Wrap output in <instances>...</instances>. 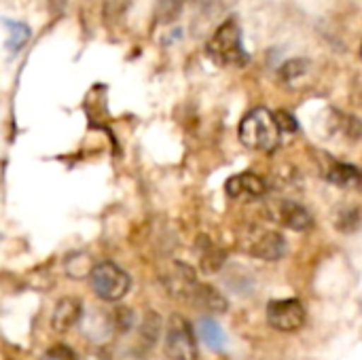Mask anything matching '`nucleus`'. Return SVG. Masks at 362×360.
I'll use <instances>...</instances> for the list:
<instances>
[{
	"mask_svg": "<svg viewBox=\"0 0 362 360\" xmlns=\"http://www.w3.org/2000/svg\"><path fill=\"white\" fill-rule=\"evenodd\" d=\"M132 312L129 310H119L117 312V325H119V329H123V331H127L129 329V325H132Z\"/></svg>",
	"mask_w": 362,
	"mask_h": 360,
	"instance_id": "nucleus-23",
	"label": "nucleus"
},
{
	"mask_svg": "<svg viewBox=\"0 0 362 360\" xmlns=\"http://www.w3.org/2000/svg\"><path fill=\"white\" fill-rule=\"evenodd\" d=\"M40 360H76V356L68 346H53L42 354Z\"/></svg>",
	"mask_w": 362,
	"mask_h": 360,
	"instance_id": "nucleus-22",
	"label": "nucleus"
},
{
	"mask_svg": "<svg viewBox=\"0 0 362 360\" xmlns=\"http://www.w3.org/2000/svg\"><path fill=\"white\" fill-rule=\"evenodd\" d=\"M83 316V303L81 299L74 297H64L55 303L53 316H51V329L55 333H66L70 331L74 325H78Z\"/></svg>",
	"mask_w": 362,
	"mask_h": 360,
	"instance_id": "nucleus-10",
	"label": "nucleus"
},
{
	"mask_svg": "<svg viewBox=\"0 0 362 360\" xmlns=\"http://www.w3.org/2000/svg\"><path fill=\"white\" fill-rule=\"evenodd\" d=\"M267 323L282 333L299 331L305 325V308L297 299H280L267 306Z\"/></svg>",
	"mask_w": 362,
	"mask_h": 360,
	"instance_id": "nucleus-6",
	"label": "nucleus"
},
{
	"mask_svg": "<svg viewBox=\"0 0 362 360\" xmlns=\"http://www.w3.org/2000/svg\"><path fill=\"white\" fill-rule=\"evenodd\" d=\"M274 119H276V125H278L280 134H282V132H286V134H295V132L299 129L297 119H295L291 112H286V110H278V112H274Z\"/></svg>",
	"mask_w": 362,
	"mask_h": 360,
	"instance_id": "nucleus-20",
	"label": "nucleus"
},
{
	"mask_svg": "<svg viewBox=\"0 0 362 360\" xmlns=\"http://www.w3.org/2000/svg\"><path fill=\"white\" fill-rule=\"evenodd\" d=\"M242 248L263 261H278L286 255V240L282 233L272 231V229H261L252 227L246 231L242 240Z\"/></svg>",
	"mask_w": 362,
	"mask_h": 360,
	"instance_id": "nucleus-4",
	"label": "nucleus"
},
{
	"mask_svg": "<svg viewBox=\"0 0 362 360\" xmlns=\"http://www.w3.org/2000/svg\"><path fill=\"white\" fill-rule=\"evenodd\" d=\"M182 11V0H159L157 2V19L159 23H172Z\"/></svg>",
	"mask_w": 362,
	"mask_h": 360,
	"instance_id": "nucleus-19",
	"label": "nucleus"
},
{
	"mask_svg": "<svg viewBox=\"0 0 362 360\" xmlns=\"http://www.w3.org/2000/svg\"><path fill=\"white\" fill-rule=\"evenodd\" d=\"M206 53L221 68H227V66H244L246 64L248 55L244 51L242 30H240V25H238L235 19H227V21H223L218 25V30L214 32V36L208 40Z\"/></svg>",
	"mask_w": 362,
	"mask_h": 360,
	"instance_id": "nucleus-2",
	"label": "nucleus"
},
{
	"mask_svg": "<svg viewBox=\"0 0 362 360\" xmlns=\"http://www.w3.org/2000/svg\"><path fill=\"white\" fill-rule=\"evenodd\" d=\"M335 227L341 233H354L361 227V210H358V206H344L337 212Z\"/></svg>",
	"mask_w": 362,
	"mask_h": 360,
	"instance_id": "nucleus-14",
	"label": "nucleus"
},
{
	"mask_svg": "<svg viewBox=\"0 0 362 360\" xmlns=\"http://www.w3.org/2000/svg\"><path fill=\"white\" fill-rule=\"evenodd\" d=\"M159 333V318L155 314H148L146 323L142 325V339L146 342V346H153V342L157 339Z\"/></svg>",
	"mask_w": 362,
	"mask_h": 360,
	"instance_id": "nucleus-21",
	"label": "nucleus"
},
{
	"mask_svg": "<svg viewBox=\"0 0 362 360\" xmlns=\"http://www.w3.org/2000/svg\"><path fill=\"white\" fill-rule=\"evenodd\" d=\"M163 284L172 297L187 299V301H193V297L199 289V282H197L193 269L182 263H174L172 269H168L163 274Z\"/></svg>",
	"mask_w": 362,
	"mask_h": 360,
	"instance_id": "nucleus-7",
	"label": "nucleus"
},
{
	"mask_svg": "<svg viewBox=\"0 0 362 360\" xmlns=\"http://www.w3.org/2000/svg\"><path fill=\"white\" fill-rule=\"evenodd\" d=\"M308 68H310L308 59H288V62L278 70V76H280L282 83H293V81L301 79V76L308 72Z\"/></svg>",
	"mask_w": 362,
	"mask_h": 360,
	"instance_id": "nucleus-17",
	"label": "nucleus"
},
{
	"mask_svg": "<svg viewBox=\"0 0 362 360\" xmlns=\"http://www.w3.org/2000/svg\"><path fill=\"white\" fill-rule=\"evenodd\" d=\"M272 216L293 231H308L314 225L312 212L305 206L295 204V202H280Z\"/></svg>",
	"mask_w": 362,
	"mask_h": 360,
	"instance_id": "nucleus-9",
	"label": "nucleus"
},
{
	"mask_svg": "<svg viewBox=\"0 0 362 360\" xmlns=\"http://www.w3.org/2000/svg\"><path fill=\"white\" fill-rule=\"evenodd\" d=\"M89 278H91L93 293L102 301H119V299H123L129 293V286H132V280H129L127 272H123L115 263H100V265H95L91 269Z\"/></svg>",
	"mask_w": 362,
	"mask_h": 360,
	"instance_id": "nucleus-3",
	"label": "nucleus"
},
{
	"mask_svg": "<svg viewBox=\"0 0 362 360\" xmlns=\"http://www.w3.org/2000/svg\"><path fill=\"white\" fill-rule=\"evenodd\" d=\"M265 191H267V182L252 172L235 174L225 182V193L231 199H255V197H263Z\"/></svg>",
	"mask_w": 362,
	"mask_h": 360,
	"instance_id": "nucleus-8",
	"label": "nucleus"
},
{
	"mask_svg": "<svg viewBox=\"0 0 362 360\" xmlns=\"http://www.w3.org/2000/svg\"><path fill=\"white\" fill-rule=\"evenodd\" d=\"M240 142L259 153H274L280 146V129L274 112L267 108H252L240 123Z\"/></svg>",
	"mask_w": 362,
	"mask_h": 360,
	"instance_id": "nucleus-1",
	"label": "nucleus"
},
{
	"mask_svg": "<svg viewBox=\"0 0 362 360\" xmlns=\"http://www.w3.org/2000/svg\"><path fill=\"white\" fill-rule=\"evenodd\" d=\"M225 257H223V250L216 248L212 242H204V250H202V269L204 272H216L221 269Z\"/></svg>",
	"mask_w": 362,
	"mask_h": 360,
	"instance_id": "nucleus-16",
	"label": "nucleus"
},
{
	"mask_svg": "<svg viewBox=\"0 0 362 360\" xmlns=\"http://www.w3.org/2000/svg\"><path fill=\"white\" fill-rule=\"evenodd\" d=\"M165 354L170 360H197V344L193 337V329L178 314H174L168 323Z\"/></svg>",
	"mask_w": 362,
	"mask_h": 360,
	"instance_id": "nucleus-5",
	"label": "nucleus"
},
{
	"mask_svg": "<svg viewBox=\"0 0 362 360\" xmlns=\"http://www.w3.org/2000/svg\"><path fill=\"white\" fill-rule=\"evenodd\" d=\"M199 337H202V342H204L210 350H214V352H221V350L225 348V333H223V329H221L214 320H210V318H202V323H199Z\"/></svg>",
	"mask_w": 362,
	"mask_h": 360,
	"instance_id": "nucleus-13",
	"label": "nucleus"
},
{
	"mask_svg": "<svg viewBox=\"0 0 362 360\" xmlns=\"http://www.w3.org/2000/svg\"><path fill=\"white\" fill-rule=\"evenodd\" d=\"M327 180L341 189H356L361 185V172L350 163H331L327 170Z\"/></svg>",
	"mask_w": 362,
	"mask_h": 360,
	"instance_id": "nucleus-11",
	"label": "nucleus"
},
{
	"mask_svg": "<svg viewBox=\"0 0 362 360\" xmlns=\"http://www.w3.org/2000/svg\"><path fill=\"white\" fill-rule=\"evenodd\" d=\"M193 303H197L199 308H204V310H208V312H212V314H223V312L227 310L225 297H223L216 289L204 286V284H199V289H197V293H195V297H193Z\"/></svg>",
	"mask_w": 362,
	"mask_h": 360,
	"instance_id": "nucleus-12",
	"label": "nucleus"
},
{
	"mask_svg": "<svg viewBox=\"0 0 362 360\" xmlns=\"http://www.w3.org/2000/svg\"><path fill=\"white\" fill-rule=\"evenodd\" d=\"M91 261H89V257L87 255H70L68 259H66V272H68V276L70 278H83V276H89L91 274Z\"/></svg>",
	"mask_w": 362,
	"mask_h": 360,
	"instance_id": "nucleus-18",
	"label": "nucleus"
},
{
	"mask_svg": "<svg viewBox=\"0 0 362 360\" xmlns=\"http://www.w3.org/2000/svg\"><path fill=\"white\" fill-rule=\"evenodd\" d=\"M6 32H8V40H6V47L15 53L19 51L28 38H30V28L21 21H6Z\"/></svg>",
	"mask_w": 362,
	"mask_h": 360,
	"instance_id": "nucleus-15",
	"label": "nucleus"
}]
</instances>
